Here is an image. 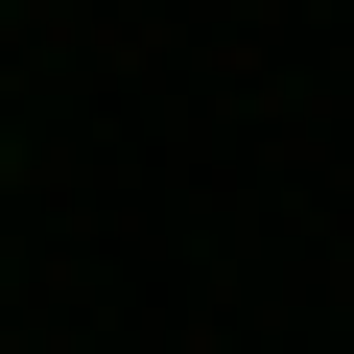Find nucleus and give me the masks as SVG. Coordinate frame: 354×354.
<instances>
[{"mask_svg": "<svg viewBox=\"0 0 354 354\" xmlns=\"http://www.w3.org/2000/svg\"><path fill=\"white\" fill-rule=\"evenodd\" d=\"M0 189H24V142H0Z\"/></svg>", "mask_w": 354, "mask_h": 354, "instance_id": "nucleus-1", "label": "nucleus"}]
</instances>
